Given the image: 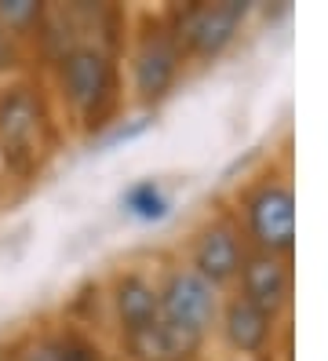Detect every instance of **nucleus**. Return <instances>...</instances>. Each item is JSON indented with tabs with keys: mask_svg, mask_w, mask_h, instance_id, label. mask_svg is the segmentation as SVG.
Instances as JSON below:
<instances>
[{
	"mask_svg": "<svg viewBox=\"0 0 328 361\" xmlns=\"http://www.w3.org/2000/svg\"><path fill=\"white\" fill-rule=\"evenodd\" d=\"M40 77L48 84L62 132L70 128L80 139H92L109 124H117L128 106L121 51L95 37H80L66 44L44 66Z\"/></svg>",
	"mask_w": 328,
	"mask_h": 361,
	"instance_id": "f257e3e1",
	"label": "nucleus"
},
{
	"mask_svg": "<svg viewBox=\"0 0 328 361\" xmlns=\"http://www.w3.org/2000/svg\"><path fill=\"white\" fill-rule=\"evenodd\" d=\"M62 121L40 73L0 80V154L15 183H33L62 142Z\"/></svg>",
	"mask_w": 328,
	"mask_h": 361,
	"instance_id": "f03ea898",
	"label": "nucleus"
},
{
	"mask_svg": "<svg viewBox=\"0 0 328 361\" xmlns=\"http://www.w3.org/2000/svg\"><path fill=\"white\" fill-rule=\"evenodd\" d=\"M121 73H124L128 106H135V110H157L179 92L190 66L168 26L164 8L161 11L146 8L128 15V33L121 44Z\"/></svg>",
	"mask_w": 328,
	"mask_h": 361,
	"instance_id": "7ed1b4c3",
	"label": "nucleus"
},
{
	"mask_svg": "<svg viewBox=\"0 0 328 361\" xmlns=\"http://www.w3.org/2000/svg\"><path fill=\"white\" fill-rule=\"evenodd\" d=\"M226 208L245 233L252 252L267 256H296V186L288 161H267L262 168L237 183V190L226 197Z\"/></svg>",
	"mask_w": 328,
	"mask_h": 361,
	"instance_id": "20e7f679",
	"label": "nucleus"
},
{
	"mask_svg": "<svg viewBox=\"0 0 328 361\" xmlns=\"http://www.w3.org/2000/svg\"><path fill=\"white\" fill-rule=\"evenodd\" d=\"M153 278H157V317L161 322L193 336V339H201V343H212L219 307H223L226 292L208 285L175 252H168V256L153 263Z\"/></svg>",
	"mask_w": 328,
	"mask_h": 361,
	"instance_id": "39448f33",
	"label": "nucleus"
},
{
	"mask_svg": "<svg viewBox=\"0 0 328 361\" xmlns=\"http://www.w3.org/2000/svg\"><path fill=\"white\" fill-rule=\"evenodd\" d=\"M248 252L252 248L245 241V233H241L233 212L226 208V201H219L186 230V238H183L175 256L190 270L201 274L208 285H215L219 292H233L241 263H245Z\"/></svg>",
	"mask_w": 328,
	"mask_h": 361,
	"instance_id": "423d86ee",
	"label": "nucleus"
},
{
	"mask_svg": "<svg viewBox=\"0 0 328 361\" xmlns=\"http://www.w3.org/2000/svg\"><path fill=\"white\" fill-rule=\"evenodd\" d=\"M248 4L219 0V4H171L164 8L168 26L183 48L186 66H212L233 44L248 23Z\"/></svg>",
	"mask_w": 328,
	"mask_h": 361,
	"instance_id": "0eeeda50",
	"label": "nucleus"
},
{
	"mask_svg": "<svg viewBox=\"0 0 328 361\" xmlns=\"http://www.w3.org/2000/svg\"><path fill=\"white\" fill-rule=\"evenodd\" d=\"M288 322L252 307L248 300L226 292L223 307H219V322H215V336L212 343H219L223 357H237V361H270Z\"/></svg>",
	"mask_w": 328,
	"mask_h": 361,
	"instance_id": "6e6552de",
	"label": "nucleus"
},
{
	"mask_svg": "<svg viewBox=\"0 0 328 361\" xmlns=\"http://www.w3.org/2000/svg\"><path fill=\"white\" fill-rule=\"evenodd\" d=\"M102 310L114 339L157 322V278H153V267L128 263L109 270L102 281Z\"/></svg>",
	"mask_w": 328,
	"mask_h": 361,
	"instance_id": "1a4fd4ad",
	"label": "nucleus"
},
{
	"mask_svg": "<svg viewBox=\"0 0 328 361\" xmlns=\"http://www.w3.org/2000/svg\"><path fill=\"white\" fill-rule=\"evenodd\" d=\"M233 295L248 300L252 307L267 310L281 322L292 317V300H296V267L284 256H267V252H248L241 263Z\"/></svg>",
	"mask_w": 328,
	"mask_h": 361,
	"instance_id": "9d476101",
	"label": "nucleus"
},
{
	"mask_svg": "<svg viewBox=\"0 0 328 361\" xmlns=\"http://www.w3.org/2000/svg\"><path fill=\"white\" fill-rule=\"evenodd\" d=\"M208 347L212 343L164 325L161 317L114 339V354L121 361H208Z\"/></svg>",
	"mask_w": 328,
	"mask_h": 361,
	"instance_id": "9b49d317",
	"label": "nucleus"
},
{
	"mask_svg": "<svg viewBox=\"0 0 328 361\" xmlns=\"http://www.w3.org/2000/svg\"><path fill=\"white\" fill-rule=\"evenodd\" d=\"M48 18V4H33V0H0V33H8L11 40H18L22 48H30L40 37V26Z\"/></svg>",
	"mask_w": 328,
	"mask_h": 361,
	"instance_id": "f8f14e48",
	"label": "nucleus"
},
{
	"mask_svg": "<svg viewBox=\"0 0 328 361\" xmlns=\"http://www.w3.org/2000/svg\"><path fill=\"white\" fill-rule=\"evenodd\" d=\"M121 204H124L128 216L146 219V223L164 219V216H168V208H171V201H168V194L161 190L157 179H142V183H135V186H128V190H124V197H121Z\"/></svg>",
	"mask_w": 328,
	"mask_h": 361,
	"instance_id": "ddd939ff",
	"label": "nucleus"
},
{
	"mask_svg": "<svg viewBox=\"0 0 328 361\" xmlns=\"http://www.w3.org/2000/svg\"><path fill=\"white\" fill-rule=\"evenodd\" d=\"M15 361H62L59 357V343H55V325L30 329L26 336L18 339Z\"/></svg>",
	"mask_w": 328,
	"mask_h": 361,
	"instance_id": "4468645a",
	"label": "nucleus"
},
{
	"mask_svg": "<svg viewBox=\"0 0 328 361\" xmlns=\"http://www.w3.org/2000/svg\"><path fill=\"white\" fill-rule=\"evenodd\" d=\"M219 361H237V357H219Z\"/></svg>",
	"mask_w": 328,
	"mask_h": 361,
	"instance_id": "2eb2a0df",
	"label": "nucleus"
}]
</instances>
